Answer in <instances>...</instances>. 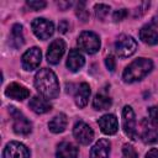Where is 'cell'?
Instances as JSON below:
<instances>
[{
  "mask_svg": "<svg viewBox=\"0 0 158 158\" xmlns=\"http://www.w3.org/2000/svg\"><path fill=\"white\" fill-rule=\"evenodd\" d=\"M35 86L46 99H56L59 95V83L57 75L48 68H42L36 73Z\"/></svg>",
  "mask_w": 158,
  "mask_h": 158,
  "instance_id": "obj_1",
  "label": "cell"
},
{
  "mask_svg": "<svg viewBox=\"0 0 158 158\" xmlns=\"http://www.w3.org/2000/svg\"><path fill=\"white\" fill-rule=\"evenodd\" d=\"M153 68V62L148 58H137L131 62L122 73V79L126 83L138 81L144 78Z\"/></svg>",
  "mask_w": 158,
  "mask_h": 158,
  "instance_id": "obj_2",
  "label": "cell"
},
{
  "mask_svg": "<svg viewBox=\"0 0 158 158\" xmlns=\"http://www.w3.org/2000/svg\"><path fill=\"white\" fill-rule=\"evenodd\" d=\"M10 115L12 117V128L14 132L21 136H26L28 133H31L32 131V123L28 121V118L21 112L19 111L16 107L10 106L9 107Z\"/></svg>",
  "mask_w": 158,
  "mask_h": 158,
  "instance_id": "obj_3",
  "label": "cell"
},
{
  "mask_svg": "<svg viewBox=\"0 0 158 158\" xmlns=\"http://www.w3.org/2000/svg\"><path fill=\"white\" fill-rule=\"evenodd\" d=\"M78 46L88 54H94L100 49V38L95 32L84 31L78 37Z\"/></svg>",
  "mask_w": 158,
  "mask_h": 158,
  "instance_id": "obj_4",
  "label": "cell"
},
{
  "mask_svg": "<svg viewBox=\"0 0 158 158\" xmlns=\"http://www.w3.org/2000/svg\"><path fill=\"white\" fill-rule=\"evenodd\" d=\"M122 128H123L125 135L130 139H132V141L138 139V132H137V128H136L135 111L128 105H126L122 110Z\"/></svg>",
  "mask_w": 158,
  "mask_h": 158,
  "instance_id": "obj_5",
  "label": "cell"
},
{
  "mask_svg": "<svg viewBox=\"0 0 158 158\" xmlns=\"http://www.w3.org/2000/svg\"><path fill=\"white\" fill-rule=\"evenodd\" d=\"M137 49V42L132 36L121 35L115 42V51L118 57L127 58L131 57Z\"/></svg>",
  "mask_w": 158,
  "mask_h": 158,
  "instance_id": "obj_6",
  "label": "cell"
},
{
  "mask_svg": "<svg viewBox=\"0 0 158 158\" xmlns=\"http://www.w3.org/2000/svg\"><path fill=\"white\" fill-rule=\"evenodd\" d=\"M31 27H32V31L36 35V37L40 40H43V41L48 40L54 32L53 22L47 20V19H43V17L35 19L31 23Z\"/></svg>",
  "mask_w": 158,
  "mask_h": 158,
  "instance_id": "obj_7",
  "label": "cell"
},
{
  "mask_svg": "<svg viewBox=\"0 0 158 158\" xmlns=\"http://www.w3.org/2000/svg\"><path fill=\"white\" fill-rule=\"evenodd\" d=\"M42 59V52L38 47H32L30 49H27L21 58V63H22V68L25 70H35L38 68L40 63Z\"/></svg>",
  "mask_w": 158,
  "mask_h": 158,
  "instance_id": "obj_8",
  "label": "cell"
},
{
  "mask_svg": "<svg viewBox=\"0 0 158 158\" xmlns=\"http://www.w3.org/2000/svg\"><path fill=\"white\" fill-rule=\"evenodd\" d=\"M2 158H30V151L23 143L11 141L5 146Z\"/></svg>",
  "mask_w": 158,
  "mask_h": 158,
  "instance_id": "obj_9",
  "label": "cell"
},
{
  "mask_svg": "<svg viewBox=\"0 0 158 158\" xmlns=\"http://www.w3.org/2000/svg\"><path fill=\"white\" fill-rule=\"evenodd\" d=\"M73 136H74V138L80 144L86 146V144H89L93 141V138H94V131H93V128L89 125H86L83 121H79L73 127Z\"/></svg>",
  "mask_w": 158,
  "mask_h": 158,
  "instance_id": "obj_10",
  "label": "cell"
},
{
  "mask_svg": "<svg viewBox=\"0 0 158 158\" xmlns=\"http://www.w3.org/2000/svg\"><path fill=\"white\" fill-rule=\"evenodd\" d=\"M65 52V42L60 38H57L54 41H52V43L49 44L48 49H47V62L49 64H58L60 58L63 57Z\"/></svg>",
  "mask_w": 158,
  "mask_h": 158,
  "instance_id": "obj_11",
  "label": "cell"
},
{
  "mask_svg": "<svg viewBox=\"0 0 158 158\" xmlns=\"http://www.w3.org/2000/svg\"><path fill=\"white\" fill-rule=\"evenodd\" d=\"M98 125L101 130V132H104L105 135H115L118 130V122L115 115L112 114H106L102 115L99 120H98Z\"/></svg>",
  "mask_w": 158,
  "mask_h": 158,
  "instance_id": "obj_12",
  "label": "cell"
},
{
  "mask_svg": "<svg viewBox=\"0 0 158 158\" xmlns=\"http://www.w3.org/2000/svg\"><path fill=\"white\" fill-rule=\"evenodd\" d=\"M5 95L9 96L10 99H14V100H23L26 98L30 96V90L27 88H25L23 85L21 84H17V83H11L6 86L5 89Z\"/></svg>",
  "mask_w": 158,
  "mask_h": 158,
  "instance_id": "obj_13",
  "label": "cell"
},
{
  "mask_svg": "<svg viewBox=\"0 0 158 158\" xmlns=\"http://www.w3.org/2000/svg\"><path fill=\"white\" fill-rule=\"evenodd\" d=\"M141 127H142L141 138L144 143L147 144L158 143V130L154 128V126H152L151 122H148L147 120H142Z\"/></svg>",
  "mask_w": 158,
  "mask_h": 158,
  "instance_id": "obj_14",
  "label": "cell"
},
{
  "mask_svg": "<svg viewBox=\"0 0 158 158\" xmlns=\"http://www.w3.org/2000/svg\"><path fill=\"white\" fill-rule=\"evenodd\" d=\"M78 153H79L78 147L72 142H67V141L60 142L57 146V151H56L57 158H78Z\"/></svg>",
  "mask_w": 158,
  "mask_h": 158,
  "instance_id": "obj_15",
  "label": "cell"
},
{
  "mask_svg": "<svg viewBox=\"0 0 158 158\" xmlns=\"http://www.w3.org/2000/svg\"><path fill=\"white\" fill-rule=\"evenodd\" d=\"M139 38L146 44L154 46L158 43V32L156 31V28L152 23H148V25H144L139 30Z\"/></svg>",
  "mask_w": 158,
  "mask_h": 158,
  "instance_id": "obj_16",
  "label": "cell"
},
{
  "mask_svg": "<svg viewBox=\"0 0 158 158\" xmlns=\"http://www.w3.org/2000/svg\"><path fill=\"white\" fill-rule=\"evenodd\" d=\"M110 142L109 139H99L90 149V158H109L110 154Z\"/></svg>",
  "mask_w": 158,
  "mask_h": 158,
  "instance_id": "obj_17",
  "label": "cell"
},
{
  "mask_svg": "<svg viewBox=\"0 0 158 158\" xmlns=\"http://www.w3.org/2000/svg\"><path fill=\"white\" fill-rule=\"evenodd\" d=\"M85 63L84 56L78 49H70L67 58V68L70 72H78Z\"/></svg>",
  "mask_w": 158,
  "mask_h": 158,
  "instance_id": "obj_18",
  "label": "cell"
},
{
  "mask_svg": "<svg viewBox=\"0 0 158 158\" xmlns=\"http://www.w3.org/2000/svg\"><path fill=\"white\" fill-rule=\"evenodd\" d=\"M90 86L88 83H81L78 89H77V93H75V96H74V100H75V104L78 107H84L86 106L88 104V100H89V96H90Z\"/></svg>",
  "mask_w": 158,
  "mask_h": 158,
  "instance_id": "obj_19",
  "label": "cell"
},
{
  "mask_svg": "<svg viewBox=\"0 0 158 158\" xmlns=\"http://www.w3.org/2000/svg\"><path fill=\"white\" fill-rule=\"evenodd\" d=\"M28 105H30L31 110L36 114H46V112L51 111V109H52V105L49 104V101L41 96H33L30 100Z\"/></svg>",
  "mask_w": 158,
  "mask_h": 158,
  "instance_id": "obj_20",
  "label": "cell"
},
{
  "mask_svg": "<svg viewBox=\"0 0 158 158\" xmlns=\"http://www.w3.org/2000/svg\"><path fill=\"white\" fill-rule=\"evenodd\" d=\"M67 123H68V118L65 116V114H58L56 115L49 122H48V128L51 132L53 133H60L65 130L67 127Z\"/></svg>",
  "mask_w": 158,
  "mask_h": 158,
  "instance_id": "obj_21",
  "label": "cell"
},
{
  "mask_svg": "<svg viewBox=\"0 0 158 158\" xmlns=\"http://www.w3.org/2000/svg\"><path fill=\"white\" fill-rule=\"evenodd\" d=\"M25 43L23 40V32H22V26L20 23H15L11 28V36H10V44L14 48H20Z\"/></svg>",
  "mask_w": 158,
  "mask_h": 158,
  "instance_id": "obj_22",
  "label": "cell"
},
{
  "mask_svg": "<svg viewBox=\"0 0 158 158\" xmlns=\"http://www.w3.org/2000/svg\"><path fill=\"white\" fill-rule=\"evenodd\" d=\"M112 104V100L110 96L105 94H96L93 99V107L95 110H107Z\"/></svg>",
  "mask_w": 158,
  "mask_h": 158,
  "instance_id": "obj_23",
  "label": "cell"
},
{
  "mask_svg": "<svg viewBox=\"0 0 158 158\" xmlns=\"http://www.w3.org/2000/svg\"><path fill=\"white\" fill-rule=\"evenodd\" d=\"M94 11H95L96 19L100 20V21H104L106 19V16L109 15V12H110V6L105 5V4H96L94 6Z\"/></svg>",
  "mask_w": 158,
  "mask_h": 158,
  "instance_id": "obj_24",
  "label": "cell"
},
{
  "mask_svg": "<svg viewBox=\"0 0 158 158\" xmlns=\"http://www.w3.org/2000/svg\"><path fill=\"white\" fill-rule=\"evenodd\" d=\"M85 5H86V4H85L84 1H80V2H78V5H77V10H75L77 16H78L79 20H81L83 22H86V21L89 20V12H88Z\"/></svg>",
  "mask_w": 158,
  "mask_h": 158,
  "instance_id": "obj_25",
  "label": "cell"
},
{
  "mask_svg": "<svg viewBox=\"0 0 158 158\" xmlns=\"http://www.w3.org/2000/svg\"><path fill=\"white\" fill-rule=\"evenodd\" d=\"M122 158H137V152L133 146L125 143L122 147Z\"/></svg>",
  "mask_w": 158,
  "mask_h": 158,
  "instance_id": "obj_26",
  "label": "cell"
},
{
  "mask_svg": "<svg viewBox=\"0 0 158 158\" xmlns=\"http://www.w3.org/2000/svg\"><path fill=\"white\" fill-rule=\"evenodd\" d=\"M148 115H149V122L158 128V105L152 106L148 109Z\"/></svg>",
  "mask_w": 158,
  "mask_h": 158,
  "instance_id": "obj_27",
  "label": "cell"
},
{
  "mask_svg": "<svg viewBox=\"0 0 158 158\" xmlns=\"http://www.w3.org/2000/svg\"><path fill=\"white\" fill-rule=\"evenodd\" d=\"M26 4H27V6H28L30 9H32L33 11L42 10V9L46 7V5H47L46 1H42V0H40V1H38V0H37V1H36V0H28Z\"/></svg>",
  "mask_w": 158,
  "mask_h": 158,
  "instance_id": "obj_28",
  "label": "cell"
},
{
  "mask_svg": "<svg viewBox=\"0 0 158 158\" xmlns=\"http://www.w3.org/2000/svg\"><path fill=\"white\" fill-rule=\"evenodd\" d=\"M127 15H128V12H127L126 9H120V10H116V11L112 14V20H114L115 22H118V21H122Z\"/></svg>",
  "mask_w": 158,
  "mask_h": 158,
  "instance_id": "obj_29",
  "label": "cell"
},
{
  "mask_svg": "<svg viewBox=\"0 0 158 158\" xmlns=\"http://www.w3.org/2000/svg\"><path fill=\"white\" fill-rule=\"evenodd\" d=\"M149 5H151L149 1H143V2H141L139 7H137V11H136V14H135V17H137V16H138V17L142 16V15L146 12V10H148Z\"/></svg>",
  "mask_w": 158,
  "mask_h": 158,
  "instance_id": "obj_30",
  "label": "cell"
},
{
  "mask_svg": "<svg viewBox=\"0 0 158 158\" xmlns=\"http://www.w3.org/2000/svg\"><path fill=\"white\" fill-rule=\"evenodd\" d=\"M105 65H106V68H107L110 72H114V70H115V67H116V62H115V58H114V56L109 54V56L105 58Z\"/></svg>",
  "mask_w": 158,
  "mask_h": 158,
  "instance_id": "obj_31",
  "label": "cell"
},
{
  "mask_svg": "<svg viewBox=\"0 0 158 158\" xmlns=\"http://www.w3.org/2000/svg\"><path fill=\"white\" fill-rule=\"evenodd\" d=\"M68 28H69V23H68V21H67V20H62V21L59 22V25H58V30H59V32L65 33Z\"/></svg>",
  "mask_w": 158,
  "mask_h": 158,
  "instance_id": "obj_32",
  "label": "cell"
},
{
  "mask_svg": "<svg viewBox=\"0 0 158 158\" xmlns=\"http://www.w3.org/2000/svg\"><path fill=\"white\" fill-rule=\"evenodd\" d=\"M146 158H158V149L157 148H151L148 153L146 154Z\"/></svg>",
  "mask_w": 158,
  "mask_h": 158,
  "instance_id": "obj_33",
  "label": "cell"
},
{
  "mask_svg": "<svg viewBox=\"0 0 158 158\" xmlns=\"http://www.w3.org/2000/svg\"><path fill=\"white\" fill-rule=\"evenodd\" d=\"M57 4H58V6H59L62 10H65L67 7H70V6L73 5L70 1H69V2H63V1H59V2H57Z\"/></svg>",
  "mask_w": 158,
  "mask_h": 158,
  "instance_id": "obj_34",
  "label": "cell"
},
{
  "mask_svg": "<svg viewBox=\"0 0 158 158\" xmlns=\"http://www.w3.org/2000/svg\"><path fill=\"white\" fill-rule=\"evenodd\" d=\"M153 26L156 25V26H158V11L156 12V15L153 16V19H152V22H151Z\"/></svg>",
  "mask_w": 158,
  "mask_h": 158,
  "instance_id": "obj_35",
  "label": "cell"
}]
</instances>
